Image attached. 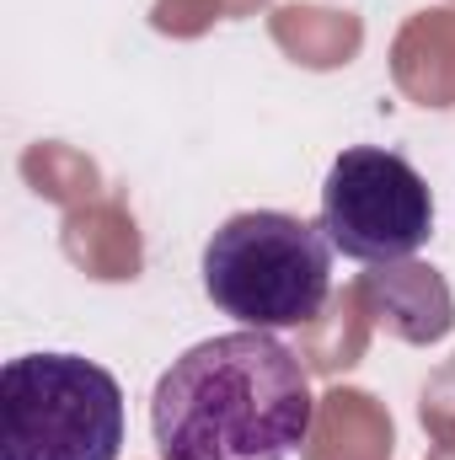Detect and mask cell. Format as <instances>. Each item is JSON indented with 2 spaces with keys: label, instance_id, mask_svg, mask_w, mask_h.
<instances>
[{
  "label": "cell",
  "instance_id": "6da1fadb",
  "mask_svg": "<svg viewBox=\"0 0 455 460\" xmlns=\"http://www.w3.org/2000/svg\"><path fill=\"white\" fill-rule=\"evenodd\" d=\"M311 423L306 364L257 327L193 343L150 396L156 460H290Z\"/></svg>",
  "mask_w": 455,
  "mask_h": 460
},
{
  "label": "cell",
  "instance_id": "7a4b0ae2",
  "mask_svg": "<svg viewBox=\"0 0 455 460\" xmlns=\"http://www.w3.org/2000/svg\"><path fill=\"white\" fill-rule=\"evenodd\" d=\"M204 295L241 327L279 332L322 316L333 295L327 230L284 209H241L204 241Z\"/></svg>",
  "mask_w": 455,
  "mask_h": 460
},
{
  "label": "cell",
  "instance_id": "3957f363",
  "mask_svg": "<svg viewBox=\"0 0 455 460\" xmlns=\"http://www.w3.org/2000/svg\"><path fill=\"white\" fill-rule=\"evenodd\" d=\"M123 385L81 353H22L0 369V460H118Z\"/></svg>",
  "mask_w": 455,
  "mask_h": 460
},
{
  "label": "cell",
  "instance_id": "277c9868",
  "mask_svg": "<svg viewBox=\"0 0 455 460\" xmlns=\"http://www.w3.org/2000/svg\"><path fill=\"white\" fill-rule=\"evenodd\" d=\"M322 230L353 262H407L434 235V193L407 155L353 145L327 166Z\"/></svg>",
  "mask_w": 455,
  "mask_h": 460
}]
</instances>
